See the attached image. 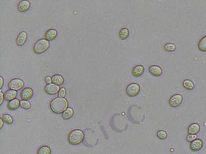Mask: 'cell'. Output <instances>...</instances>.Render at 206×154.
I'll use <instances>...</instances> for the list:
<instances>
[{
	"label": "cell",
	"instance_id": "cell-10",
	"mask_svg": "<svg viewBox=\"0 0 206 154\" xmlns=\"http://www.w3.org/2000/svg\"><path fill=\"white\" fill-rule=\"evenodd\" d=\"M27 34L25 31H21V33L18 35L17 39H16V44L19 46H22L27 41Z\"/></svg>",
	"mask_w": 206,
	"mask_h": 154
},
{
	"label": "cell",
	"instance_id": "cell-32",
	"mask_svg": "<svg viewBox=\"0 0 206 154\" xmlns=\"http://www.w3.org/2000/svg\"><path fill=\"white\" fill-rule=\"evenodd\" d=\"M0 79H1V87H0V88L2 89L3 87V86L4 81H3V79L2 76H0Z\"/></svg>",
	"mask_w": 206,
	"mask_h": 154
},
{
	"label": "cell",
	"instance_id": "cell-14",
	"mask_svg": "<svg viewBox=\"0 0 206 154\" xmlns=\"http://www.w3.org/2000/svg\"><path fill=\"white\" fill-rule=\"evenodd\" d=\"M20 106V101L18 99H14L13 100H11L9 101L7 104V108L9 110L15 111L18 107Z\"/></svg>",
	"mask_w": 206,
	"mask_h": 154
},
{
	"label": "cell",
	"instance_id": "cell-2",
	"mask_svg": "<svg viewBox=\"0 0 206 154\" xmlns=\"http://www.w3.org/2000/svg\"><path fill=\"white\" fill-rule=\"evenodd\" d=\"M84 138V134L81 130L76 129L72 131L68 137V141L72 145H77L83 142Z\"/></svg>",
	"mask_w": 206,
	"mask_h": 154
},
{
	"label": "cell",
	"instance_id": "cell-26",
	"mask_svg": "<svg viewBox=\"0 0 206 154\" xmlns=\"http://www.w3.org/2000/svg\"><path fill=\"white\" fill-rule=\"evenodd\" d=\"M20 106L24 109H29L31 107V104L27 100H22L20 101Z\"/></svg>",
	"mask_w": 206,
	"mask_h": 154
},
{
	"label": "cell",
	"instance_id": "cell-8",
	"mask_svg": "<svg viewBox=\"0 0 206 154\" xmlns=\"http://www.w3.org/2000/svg\"><path fill=\"white\" fill-rule=\"evenodd\" d=\"M60 90V88L58 86L54 84V83H51V84H48L45 87V92L51 95H54L57 94Z\"/></svg>",
	"mask_w": 206,
	"mask_h": 154
},
{
	"label": "cell",
	"instance_id": "cell-25",
	"mask_svg": "<svg viewBox=\"0 0 206 154\" xmlns=\"http://www.w3.org/2000/svg\"><path fill=\"white\" fill-rule=\"evenodd\" d=\"M164 49L167 51H169V52H172V51L175 50L176 46H175V45L172 44V43H168V44H166L164 46Z\"/></svg>",
	"mask_w": 206,
	"mask_h": 154
},
{
	"label": "cell",
	"instance_id": "cell-4",
	"mask_svg": "<svg viewBox=\"0 0 206 154\" xmlns=\"http://www.w3.org/2000/svg\"><path fill=\"white\" fill-rule=\"evenodd\" d=\"M140 86L137 84V83H131L129 84L126 89V94L129 97H134L137 96L140 92Z\"/></svg>",
	"mask_w": 206,
	"mask_h": 154
},
{
	"label": "cell",
	"instance_id": "cell-16",
	"mask_svg": "<svg viewBox=\"0 0 206 154\" xmlns=\"http://www.w3.org/2000/svg\"><path fill=\"white\" fill-rule=\"evenodd\" d=\"M149 71L152 75L155 76H159L162 73V69L158 66H152L149 67Z\"/></svg>",
	"mask_w": 206,
	"mask_h": 154
},
{
	"label": "cell",
	"instance_id": "cell-33",
	"mask_svg": "<svg viewBox=\"0 0 206 154\" xmlns=\"http://www.w3.org/2000/svg\"><path fill=\"white\" fill-rule=\"evenodd\" d=\"M0 121H1V128H3V119H2V118H1V119H0Z\"/></svg>",
	"mask_w": 206,
	"mask_h": 154
},
{
	"label": "cell",
	"instance_id": "cell-31",
	"mask_svg": "<svg viewBox=\"0 0 206 154\" xmlns=\"http://www.w3.org/2000/svg\"><path fill=\"white\" fill-rule=\"evenodd\" d=\"M0 94H1V103H0V105H2L3 104V100L5 99V95H3V92L1 91L0 92Z\"/></svg>",
	"mask_w": 206,
	"mask_h": 154
},
{
	"label": "cell",
	"instance_id": "cell-23",
	"mask_svg": "<svg viewBox=\"0 0 206 154\" xmlns=\"http://www.w3.org/2000/svg\"><path fill=\"white\" fill-rule=\"evenodd\" d=\"M183 86L185 89L189 90H192L195 87L194 83H193V82L190 80H185L183 82Z\"/></svg>",
	"mask_w": 206,
	"mask_h": 154
},
{
	"label": "cell",
	"instance_id": "cell-1",
	"mask_svg": "<svg viewBox=\"0 0 206 154\" xmlns=\"http://www.w3.org/2000/svg\"><path fill=\"white\" fill-rule=\"evenodd\" d=\"M68 105L67 100L64 98H56L54 99L51 103L50 107L52 112L56 114H60L65 112Z\"/></svg>",
	"mask_w": 206,
	"mask_h": 154
},
{
	"label": "cell",
	"instance_id": "cell-18",
	"mask_svg": "<svg viewBox=\"0 0 206 154\" xmlns=\"http://www.w3.org/2000/svg\"><path fill=\"white\" fill-rule=\"evenodd\" d=\"M200 129V128L199 125L197 123H193L189 127L188 132L189 134H197L199 132Z\"/></svg>",
	"mask_w": 206,
	"mask_h": 154
},
{
	"label": "cell",
	"instance_id": "cell-12",
	"mask_svg": "<svg viewBox=\"0 0 206 154\" xmlns=\"http://www.w3.org/2000/svg\"><path fill=\"white\" fill-rule=\"evenodd\" d=\"M58 36V31L56 30L51 29L48 30L45 34V38L47 41H53Z\"/></svg>",
	"mask_w": 206,
	"mask_h": 154
},
{
	"label": "cell",
	"instance_id": "cell-30",
	"mask_svg": "<svg viewBox=\"0 0 206 154\" xmlns=\"http://www.w3.org/2000/svg\"><path fill=\"white\" fill-rule=\"evenodd\" d=\"M45 82H46V83H48V84H51V83L52 82L51 77V76H47L45 78Z\"/></svg>",
	"mask_w": 206,
	"mask_h": 154
},
{
	"label": "cell",
	"instance_id": "cell-13",
	"mask_svg": "<svg viewBox=\"0 0 206 154\" xmlns=\"http://www.w3.org/2000/svg\"><path fill=\"white\" fill-rule=\"evenodd\" d=\"M17 95V93L14 90H9L5 94V99L6 101H11L16 99V96Z\"/></svg>",
	"mask_w": 206,
	"mask_h": 154
},
{
	"label": "cell",
	"instance_id": "cell-6",
	"mask_svg": "<svg viewBox=\"0 0 206 154\" xmlns=\"http://www.w3.org/2000/svg\"><path fill=\"white\" fill-rule=\"evenodd\" d=\"M34 95V91L32 89L27 87L23 89L20 93V98L23 100H28L32 98Z\"/></svg>",
	"mask_w": 206,
	"mask_h": 154
},
{
	"label": "cell",
	"instance_id": "cell-11",
	"mask_svg": "<svg viewBox=\"0 0 206 154\" xmlns=\"http://www.w3.org/2000/svg\"><path fill=\"white\" fill-rule=\"evenodd\" d=\"M30 7V3L27 0L21 1L17 5V10L21 12L27 11Z\"/></svg>",
	"mask_w": 206,
	"mask_h": 154
},
{
	"label": "cell",
	"instance_id": "cell-22",
	"mask_svg": "<svg viewBox=\"0 0 206 154\" xmlns=\"http://www.w3.org/2000/svg\"><path fill=\"white\" fill-rule=\"evenodd\" d=\"M198 48L201 51H206V36L204 37L198 43Z\"/></svg>",
	"mask_w": 206,
	"mask_h": 154
},
{
	"label": "cell",
	"instance_id": "cell-5",
	"mask_svg": "<svg viewBox=\"0 0 206 154\" xmlns=\"http://www.w3.org/2000/svg\"><path fill=\"white\" fill-rule=\"evenodd\" d=\"M24 83L23 80L19 79H14L10 80L8 86L10 89L14 90V91H17L23 88L24 87Z\"/></svg>",
	"mask_w": 206,
	"mask_h": 154
},
{
	"label": "cell",
	"instance_id": "cell-28",
	"mask_svg": "<svg viewBox=\"0 0 206 154\" xmlns=\"http://www.w3.org/2000/svg\"><path fill=\"white\" fill-rule=\"evenodd\" d=\"M66 89L65 87H62L61 89H60L58 93V96L60 98H64L65 95H66Z\"/></svg>",
	"mask_w": 206,
	"mask_h": 154
},
{
	"label": "cell",
	"instance_id": "cell-15",
	"mask_svg": "<svg viewBox=\"0 0 206 154\" xmlns=\"http://www.w3.org/2000/svg\"><path fill=\"white\" fill-rule=\"evenodd\" d=\"M144 72V68L141 65H138L134 67L132 69V75L135 77H139L141 76Z\"/></svg>",
	"mask_w": 206,
	"mask_h": 154
},
{
	"label": "cell",
	"instance_id": "cell-21",
	"mask_svg": "<svg viewBox=\"0 0 206 154\" xmlns=\"http://www.w3.org/2000/svg\"><path fill=\"white\" fill-rule=\"evenodd\" d=\"M119 37L122 40H125L126 38L128 37L129 36V30L128 28H124L122 29L121 30V31H119Z\"/></svg>",
	"mask_w": 206,
	"mask_h": 154
},
{
	"label": "cell",
	"instance_id": "cell-27",
	"mask_svg": "<svg viewBox=\"0 0 206 154\" xmlns=\"http://www.w3.org/2000/svg\"><path fill=\"white\" fill-rule=\"evenodd\" d=\"M157 136L160 139H165L167 138V133L164 130H160L157 132Z\"/></svg>",
	"mask_w": 206,
	"mask_h": 154
},
{
	"label": "cell",
	"instance_id": "cell-7",
	"mask_svg": "<svg viewBox=\"0 0 206 154\" xmlns=\"http://www.w3.org/2000/svg\"><path fill=\"white\" fill-rule=\"evenodd\" d=\"M183 98L180 94H174L170 100V105L172 107H178L182 103Z\"/></svg>",
	"mask_w": 206,
	"mask_h": 154
},
{
	"label": "cell",
	"instance_id": "cell-29",
	"mask_svg": "<svg viewBox=\"0 0 206 154\" xmlns=\"http://www.w3.org/2000/svg\"><path fill=\"white\" fill-rule=\"evenodd\" d=\"M197 136L196 134H189V136H187V141H189V142H193V141H195L197 139Z\"/></svg>",
	"mask_w": 206,
	"mask_h": 154
},
{
	"label": "cell",
	"instance_id": "cell-20",
	"mask_svg": "<svg viewBox=\"0 0 206 154\" xmlns=\"http://www.w3.org/2000/svg\"><path fill=\"white\" fill-rule=\"evenodd\" d=\"M37 154H51V148L48 146H43L37 150Z\"/></svg>",
	"mask_w": 206,
	"mask_h": 154
},
{
	"label": "cell",
	"instance_id": "cell-19",
	"mask_svg": "<svg viewBox=\"0 0 206 154\" xmlns=\"http://www.w3.org/2000/svg\"><path fill=\"white\" fill-rule=\"evenodd\" d=\"M73 113L74 112L72 108H67L66 110L63 112L62 117H63L64 119H68L73 116Z\"/></svg>",
	"mask_w": 206,
	"mask_h": 154
},
{
	"label": "cell",
	"instance_id": "cell-3",
	"mask_svg": "<svg viewBox=\"0 0 206 154\" xmlns=\"http://www.w3.org/2000/svg\"><path fill=\"white\" fill-rule=\"evenodd\" d=\"M50 43L47 39H40L37 41L34 46V51L37 54H41L45 52L49 48Z\"/></svg>",
	"mask_w": 206,
	"mask_h": 154
},
{
	"label": "cell",
	"instance_id": "cell-17",
	"mask_svg": "<svg viewBox=\"0 0 206 154\" xmlns=\"http://www.w3.org/2000/svg\"><path fill=\"white\" fill-rule=\"evenodd\" d=\"M52 82L54 84L57 85V86H61L62 84H63L64 83V79L63 77L62 76L60 75H55L52 77Z\"/></svg>",
	"mask_w": 206,
	"mask_h": 154
},
{
	"label": "cell",
	"instance_id": "cell-24",
	"mask_svg": "<svg viewBox=\"0 0 206 154\" xmlns=\"http://www.w3.org/2000/svg\"><path fill=\"white\" fill-rule=\"evenodd\" d=\"M2 118L3 121H4V123H7L8 125L12 124V123H13V118H12L11 116L9 115V114H3L2 116Z\"/></svg>",
	"mask_w": 206,
	"mask_h": 154
},
{
	"label": "cell",
	"instance_id": "cell-9",
	"mask_svg": "<svg viewBox=\"0 0 206 154\" xmlns=\"http://www.w3.org/2000/svg\"><path fill=\"white\" fill-rule=\"evenodd\" d=\"M203 146V142L201 139H197L191 142L190 145V149L193 152H197L200 150Z\"/></svg>",
	"mask_w": 206,
	"mask_h": 154
}]
</instances>
